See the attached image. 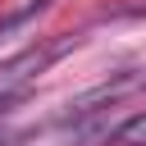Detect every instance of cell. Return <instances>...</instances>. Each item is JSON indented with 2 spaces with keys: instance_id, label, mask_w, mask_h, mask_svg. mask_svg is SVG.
I'll return each instance as SVG.
<instances>
[{
  "instance_id": "2",
  "label": "cell",
  "mask_w": 146,
  "mask_h": 146,
  "mask_svg": "<svg viewBox=\"0 0 146 146\" xmlns=\"http://www.w3.org/2000/svg\"><path fill=\"white\" fill-rule=\"evenodd\" d=\"M78 41H82V36H73V32H68V36H55V41H46V46H27L18 59L0 64V82H5V87H32V82H36V73H46V68H50L59 55H68Z\"/></svg>"
},
{
  "instance_id": "7",
  "label": "cell",
  "mask_w": 146,
  "mask_h": 146,
  "mask_svg": "<svg viewBox=\"0 0 146 146\" xmlns=\"http://www.w3.org/2000/svg\"><path fill=\"white\" fill-rule=\"evenodd\" d=\"M14 141H18L14 132H0V146H14Z\"/></svg>"
},
{
  "instance_id": "6",
  "label": "cell",
  "mask_w": 146,
  "mask_h": 146,
  "mask_svg": "<svg viewBox=\"0 0 146 146\" xmlns=\"http://www.w3.org/2000/svg\"><path fill=\"white\" fill-rule=\"evenodd\" d=\"M114 14H146V0L141 5H128V9H114Z\"/></svg>"
},
{
  "instance_id": "4",
  "label": "cell",
  "mask_w": 146,
  "mask_h": 146,
  "mask_svg": "<svg viewBox=\"0 0 146 146\" xmlns=\"http://www.w3.org/2000/svg\"><path fill=\"white\" fill-rule=\"evenodd\" d=\"M105 146H146V110L123 119L114 132H105Z\"/></svg>"
},
{
  "instance_id": "1",
  "label": "cell",
  "mask_w": 146,
  "mask_h": 146,
  "mask_svg": "<svg viewBox=\"0 0 146 146\" xmlns=\"http://www.w3.org/2000/svg\"><path fill=\"white\" fill-rule=\"evenodd\" d=\"M146 91V68H123V73H114L110 82H100V87H91V91H82L78 100H68V110H64V128H82V123H91L100 110H110V105H119V100H128V96H141Z\"/></svg>"
},
{
  "instance_id": "3",
  "label": "cell",
  "mask_w": 146,
  "mask_h": 146,
  "mask_svg": "<svg viewBox=\"0 0 146 146\" xmlns=\"http://www.w3.org/2000/svg\"><path fill=\"white\" fill-rule=\"evenodd\" d=\"M46 9H50V0H27L23 9L5 14V18H0V46H5V41H14L18 32H27V27H32V23H36V18L46 14Z\"/></svg>"
},
{
  "instance_id": "5",
  "label": "cell",
  "mask_w": 146,
  "mask_h": 146,
  "mask_svg": "<svg viewBox=\"0 0 146 146\" xmlns=\"http://www.w3.org/2000/svg\"><path fill=\"white\" fill-rule=\"evenodd\" d=\"M23 96H27V87H5V82H0V119H5V114L23 100Z\"/></svg>"
}]
</instances>
